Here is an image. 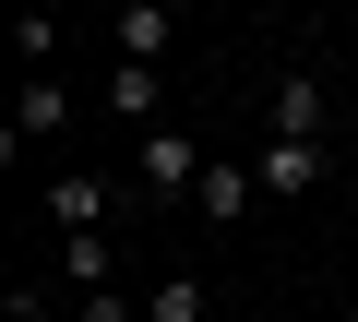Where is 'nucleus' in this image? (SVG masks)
Returning a JSON list of instances; mask_svg holds the SVG:
<instances>
[{"instance_id": "1a4fd4ad", "label": "nucleus", "mask_w": 358, "mask_h": 322, "mask_svg": "<svg viewBox=\"0 0 358 322\" xmlns=\"http://www.w3.org/2000/svg\"><path fill=\"white\" fill-rule=\"evenodd\" d=\"M143 322H203V286H192V275H167V286L143 298Z\"/></svg>"}, {"instance_id": "20e7f679", "label": "nucleus", "mask_w": 358, "mask_h": 322, "mask_svg": "<svg viewBox=\"0 0 358 322\" xmlns=\"http://www.w3.org/2000/svg\"><path fill=\"white\" fill-rule=\"evenodd\" d=\"M275 143H322V84H310V72L275 84Z\"/></svg>"}, {"instance_id": "7ed1b4c3", "label": "nucleus", "mask_w": 358, "mask_h": 322, "mask_svg": "<svg viewBox=\"0 0 358 322\" xmlns=\"http://www.w3.org/2000/svg\"><path fill=\"white\" fill-rule=\"evenodd\" d=\"M192 203H203V227H239V215L263 203V180H251V168H227V155H215V168H203V191H192Z\"/></svg>"}, {"instance_id": "9d476101", "label": "nucleus", "mask_w": 358, "mask_h": 322, "mask_svg": "<svg viewBox=\"0 0 358 322\" xmlns=\"http://www.w3.org/2000/svg\"><path fill=\"white\" fill-rule=\"evenodd\" d=\"M72 322H143V310H131V298H120V286H96V298H84V310H72Z\"/></svg>"}, {"instance_id": "39448f33", "label": "nucleus", "mask_w": 358, "mask_h": 322, "mask_svg": "<svg viewBox=\"0 0 358 322\" xmlns=\"http://www.w3.org/2000/svg\"><path fill=\"white\" fill-rule=\"evenodd\" d=\"M48 215H60L72 239H96V215H108V180H84V168H72V180H48Z\"/></svg>"}, {"instance_id": "0eeeda50", "label": "nucleus", "mask_w": 358, "mask_h": 322, "mask_svg": "<svg viewBox=\"0 0 358 322\" xmlns=\"http://www.w3.org/2000/svg\"><path fill=\"white\" fill-rule=\"evenodd\" d=\"M167 36H179V24L155 13V0H131V13H120V60H143V72H155V48H167Z\"/></svg>"}, {"instance_id": "f257e3e1", "label": "nucleus", "mask_w": 358, "mask_h": 322, "mask_svg": "<svg viewBox=\"0 0 358 322\" xmlns=\"http://www.w3.org/2000/svg\"><path fill=\"white\" fill-rule=\"evenodd\" d=\"M203 168H215V155L192 143V131H143V191L167 203V191H203Z\"/></svg>"}, {"instance_id": "423d86ee", "label": "nucleus", "mask_w": 358, "mask_h": 322, "mask_svg": "<svg viewBox=\"0 0 358 322\" xmlns=\"http://www.w3.org/2000/svg\"><path fill=\"white\" fill-rule=\"evenodd\" d=\"M155 108H167V84H155L143 60H120V72H108V119H155Z\"/></svg>"}, {"instance_id": "6e6552de", "label": "nucleus", "mask_w": 358, "mask_h": 322, "mask_svg": "<svg viewBox=\"0 0 358 322\" xmlns=\"http://www.w3.org/2000/svg\"><path fill=\"white\" fill-rule=\"evenodd\" d=\"M60 108H72V96H60V84H48V72H36V84H24V119H13V155H24V143H36V131H60Z\"/></svg>"}, {"instance_id": "f03ea898", "label": "nucleus", "mask_w": 358, "mask_h": 322, "mask_svg": "<svg viewBox=\"0 0 358 322\" xmlns=\"http://www.w3.org/2000/svg\"><path fill=\"white\" fill-rule=\"evenodd\" d=\"M251 180H263V203L310 191V180H322V143H263V155H251Z\"/></svg>"}]
</instances>
